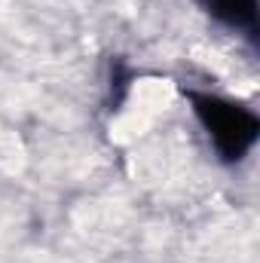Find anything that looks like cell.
Instances as JSON below:
<instances>
[{
	"instance_id": "6da1fadb",
	"label": "cell",
	"mask_w": 260,
	"mask_h": 263,
	"mask_svg": "<svg viewBox=\"0 0 260 263\" xmlns=\"http://www.w3.org/2000/svg\"><path fill=\"white\" fill-rule=\"evenodd\" d=\"M181 92L190 101V110L205 132L214 156L224 165L245 162L251 156V150L257 147L260 138V117L254 114V107H248L230 95L208 92V89L184 86Z\"/></svg>"
},
{
	"instance_id": "7a4b0ae2",
	"label": "cell",
	"mask_w": 260,
	"mask_h": 263,
	"mask_svg": "<svg viewBox=\"0 0 260 263\" xmlns=\"http://www.w3.org/2000/svg\"><path fill=\"white\" fill-rule=\"evenodd\" d=\"M196 3L220 28L257 40V0H196Z\"/></svg>"
}]
</instances>
